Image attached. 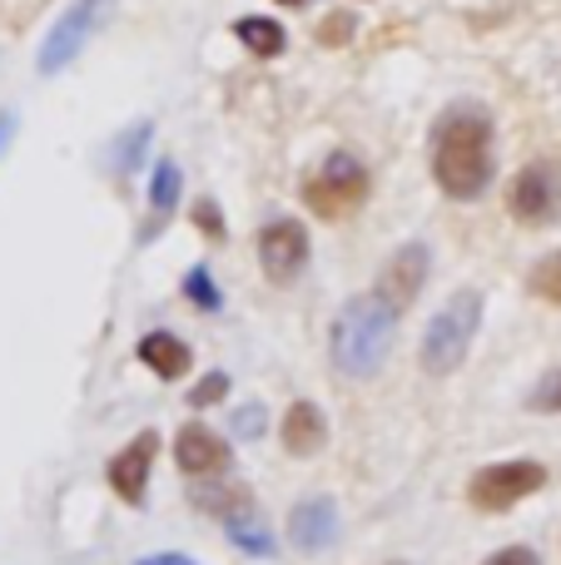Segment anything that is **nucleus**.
<instances>
[{
	"label": "nucleus",
	"mask_w": 561,
	"mask_h": 565,
	"mask_svg": "<svg viewBox=\"0 0 561 565\" xmlns=\"http://www.w3.org/2000/svg\"><path fill=\"white\" fill-rule=\"evenodd\" d=\"M433 179L443 194L477 199L493 184V119L477 105H453L433 129Z\"/></svg>",
	"instance_id": "nucleus-1"
},
{
	"label": "nucleus",
	"mask_w": 561,
	"mask_h": 565,
	"mask_svg": "<svg viewBox=\"0 0 561 565\" xmlns=\"http://www.w3.org/2000/svg\"><path fill=\"white\" fill-rule=\"evenodd\" d=\"M398 332V308L383 292H358L343 302V312L334 318V362L348 377H373L388 362Z\"/></svg>",
	"instance_id": "nucleus-2"
},
{
	"label": "nucleus",
	"mask_w": 561,
	"mask_h": 565,
	"mask_svg": "<svg viewBox=\"0 0 561 565\" xmlns=\"http://www.w3.org/2000/svg\"><path fill=\"white\" fill-rule=\"evenodd\" d=\"M477 322H483V292L477 288L453 292V298L437 308V318L427 322V332H423V367L433 372V377L463 367L467 348H473V338H477Z\"/></svg>",
	"instance_id": "nucleus-3"
},
{
	"label": "nucleus",
	"mask_w": 561,
	"mask_h": 565,
	"mask_svg": "<svg viewBox=\"0 0 561 565\" xmlns=\"http://www.w3.org/2000/svg\"><path fill=\"white\" fill-rule=\"evenodd\" d=\"M363 199H368V169L358 164L348 149L328 154L324 169L304 184V204L314 209L318 218H343V214H353Z\"/></svg>",
	"instance_id": "nucleus-4"
},
{
	"label": "nucleus",
	"mask_w": 561,
	"mask_h": 565,
	"mask_svg": "<svg viewBox=\"0 0 561 565\" xmlns=\"http://www.w3.org/2000/svg\"><path fill=\"white\" fill-rule=\"evenodd\" d=\"M507 214L532 228L557 224L561 218V164H552V159L527 164L522 174L512 179V189H507Z\"/></svg>",
	"instance_id": "nucleus-5"
},
{
	"label": "nucleus",
	"mask_w": 561,
	"mask_h": 565,
	"mask_svg": "<svg viewBox=\"0 0 561 565\" xmlns=\"http://www.w3.org/2000/svg\"><path fill=\"white\" fill-rule=\"evenodd\" d=\"M547 487V467L542 461H497V467H483L467 487V501L477 511H507L517 501H527L532 491Z\"/></svg>",
	"instance_id": "nucleus-6"
},
{
	"label": "nucleus",
	"mask_w": 561,
	"mask_h": 565,
	"mask_svg": "<svg viewBox=\"0 0 561 565\" xmlns=\"http://www.w3.org/2000/svg\"><path fill=\"white\" fill-rule=\"evenodd\" d=\"M105 10H109V0H75V6L55 20V30L45 35V45H40V75H60V70L85 50V40L95 35V25H99Z\"/></svg>",
	"instance_id": "nucleus-7"
},
{
	"label": "nucleus",
	"mask_w": 561,
	"mask_h": 565,
	"mask_svg": "<svg viewBox=\"0 0 561 565\" xmlns=\"http://www.w3.org/2000/svg\"><path fill=\"white\" fill-rule=\"evenodd\" d=\"M258 264H264V278L278 282V288L294 282L308 268V228L298 218L264 224V234H258Z\"/></svg>",
	"instance_id": "nucleus-8"
},
{
	"label": "nucleus",
	"mask_w": 561,
	"mask_h": 565,
	"mask_svg": "<svg viewBox=\"0 0 561 565\" xmlns=\"http://www.w3.org/2000/svg\"><path fill=\"white\" fill-rule=\"evenodd\" d=\"M174 461H179V471H184V477L204 481V477L229 471L234 451H229L224 441L204 427V422H184V427H179V437H174Z\"/></svg>",
	"instance_id": "nucleus-9"
},
{
	"label": "nucleus",
	"mask_w": 561,
	"mask_h": 565,
	"mask_svg": "<svg viewBox=\"0 0 561 565\" xmlns=\"http://www.w3.org/2000/svg\"><path fill=\"white\" fill-rule=\"evenodd\" d=\"M155 451H159V431H139L129 447H119V457L109 461V487H115L119 501H129V507H145V487H149Z\"/></svg>",
	"instance_id": "nucleus-10"
},
{
	"label": "nucleus",
	"mask_w": 561,
	"mask_h": 565,
	"mask_svg": "<svg viewBox=\"0 0 561 565\" xmlns=\"http://www.w3.org/2000/svg\"><path fill=\"white\" fill-rule=\"evenodd\" d=\"M427 268H433V258H427L423 244H403L393 258L383 264V274H378V292H383L388 302H393L398 312L413 308V298L423 292L427 282Z\"/></svg>",
	"instance_id": "nucleus-11"
},
{
	"label": "nucleus",
	"mask_w": 561,
	"mask_h": 565,
	"mask_svg": "<svg viewBox=\"0 0 561 565\" xmlns=\"http://www.w3.org/2000/svg\"><path fill=\"white\" fill-rule=\"evenodd\" d=\"M288 541H294L304 556H318V551H328L338 541V507L328 497L298 501L294 516H288Z\"/></svg>",
	"instance_id": "nucleus-12"
},
{
	"label": "nucleus",
	"mask_w": 561,
	"mask_h": 565,
	"mask_svg": "<svg viewBox=\"0 0 561 565\" xmlns=\"http://www.w3.org/2000/svg\"><path fill=\"white\" fill-rule=\"evenodd\" d=\"M179 189H184V179H179V164H169V159H159L155 179H149V224L139 228V244H149V238H155L159 228H165L169 218H174Z\"/></svg>",
	"instance_id": "nucleus-13"
},
{
	"label": "nucleus",
	"mask_w": 561,
	"mask_h": 565,
	"mask_svg": "<svg viewBox=\"0 0 561 565\" xmlns=\"http://www.w3.org/2000/svg\"><path fill=\"white\" fill-rule=\"evenodd\" d=\"M324 441H328L324 412H318L314 402H294V407L284 412V447L294 451V457H314Z\"/></svg>",
	"instance_id": "nucleus-14"
},
{
	"label": "nucleus",
	"mask_w": 561,
	"mask_h": 565,
	"mask_svg": "<svg viewBox=\"0 0 561 565\" xmlns=\"http://www.w3.org/2000/svg\"><path fill=\"white\" fill-rule=\"evenodd\" d=\"M139 362H145L149 372H159L165 382L184 377L189 367H194V358H189V348L174 338V332H149V338H139Z\"/></svg>",
	"instance_id": "nucleus-15"
},
{
	"label": "nucleus",
	"mask_w": 561,
	"mask_h": 565,
	"mask_svg": "<svg viewBox=\"0 0 561 565\" xmlns=\"http://www.w3.org/2000/svg\"><path fill=\"white\" fill-rule=\"evenodd\" d=\"M189 501H194L199 511H209V516H224V521L244 516V511L254 507V497H248L244 481H219V487H194V491H189Z\"/></svg>",
	"instance_id": "nucleus-16"
},
{
	"label": "nucleus",
	"mask_w": 561,
	"mask_h": 565,
	"mask_svg": "<svg viewBox=\"0 0 561 565\" xmlns=\"http://www.w3.org/2000/svg\"><path fill=\"white\" fill-rule=\"evenodd\" d=\"M234 35L244 40L248 50H254V55H278V50L288 45V35H284V25H278V20H264V15H244L234 25Z\"/></svg>",
	"instance_id": "nucleus-17"
},
{
	"label": "nucleus",
	"mask_w": 561,
	"mask_h": 565,
	"mask_svg": "<svg viewBox=\"0 0 561 565\" xmlns=\"http://www.w3.org/2000/svg\"><path fill=\"white\" fill-rule=\"evenodd\" d=\"M229 541H234L239 551H248V556H268V551H274V536L264 531V521H258L254 511L229 521Z\"/></svg>",
	"instance_id": "nucleus-18"
},
{
	"label": "nucleus",
	"mask_w": 561,
	"mask_h": 565,
	"mask_svg": "<svg viewBox=\"0 0 561 565\" xmlns=\"http://www.w3.org/2000/svg\"><path fill=\"white\" fill-rule=\"evenodd\" d=\"M527 288H532L537 298H547V302H561V248H557V254H547L542 264L532 268Z\"/></svg>",
	"instance_id": "nucleus-19"
},
{
	"label": "nucleus",
	"mask_w": 561,
	"mask_h": 565,
	"mask_svg": "<svg viewBox=\"0 0 561 565\" xmlns=\"http://www.w3.org/2000/svg\"><path fill=\"white\" fill-rule=\"evenodd\" d=\"M184 298L194 302V308H204V312H219V308H224V298H219L214 278H209V268H189V274H184Z\"/></svg>",
	"instance_id": "nucleus-20"
},
{
	"label": "nucleus",
	"mask_w": 561,
	"mask_h": 565,
	"mask_svg": "<svg viewBox=\"0 0 561 565\" xmlns=\"http://www.w3.org/2000/svg\"><path fill=\"white\" fill-rule=\"evenodd\" d=\"M145 145H149V125L139 119V125H129V135L115 145V169H119V174H135V169H139V154H145Z\"/></svg>",
	"instance_id": "nucleus-21"
},
{
	"label": "nucleus",
	"mask_w": 561,
	"mask_h": 565,
	"mask_svg": "<svg viewBox=\"0 0 561 565\" xmlns=\"http://www.w3.org/2000/svg\"><path fill=\"white\" fill-rule=\"evenodd\" d=\"M224 397H229V377L224 372H209V377L189 392V407H214V402H224Z\"/></svg>",
	"instance_id": "nucleus-22"
},
{
	"label": "nucleus",
	"mask_w": 561,
	"mask_h": 565,
	"mask_svg": "<svg viewBox=\"0 0 561 565\" xmlns=\"http://www.w3.org/2000/svg\"><path fill=\"white\" fill-rule=\"evenodd\" d=\"M532 412H561V367L547 372L532 392Z\"/></svg>",
	"instance_id": "nucleus-23"
},
{
	"label": "nucleus",
	"mask_w": 561,
	"mask_h": 565,
	"mask_svg": "<svg viewBox=\"0 0 561 565\" xmlns=\"http://www.w3.org/2000/svg\"><path fill=\"white\" fill-rule=\"evenodd\" d=\"M234 431H239V437H258V431H264V407H254V402H248L244 412H234Z\"/></svg>",
	"instance_id": "nucleus-24"
},
{
	"label": "nucleus",
	"mask_w": 561,
	"mask_h": 565,
	"mask_svg": "<svg viewBox=\"0 0 561 565\" xmlns=\"http://www.w3.org/2000/svg\"><path fill=\"white\" fill-rule=\"evenodd\" d=\"M194 224L204 228L209 238H224V218H219V209H214V204H199V209H194Z\"/></svg>",
	"instance_id": "nucleus-25"
},
{
	"label": "nucleus",
	"mask_w": 561,
	"mask_h": 565,
	"mask_svg": "<svg viewBox=\"0 0 561 565\" xmlns=\"http://www.w3.org/2000/svg\"><path fill=\"white\" fill-rule=\"evenodd\" d=\"M487 565H537V551H527V546H507V551H497Z\"/></svg>",
	"instance_id": "nucleus-26"
},
{
	"label": "nucleus",
	"mask_w": 561,
	"mask_h": 565,
	"mask_svg": "<svg viewBox=\"0 0 561 565\" xmlns=\"http://www.w3.org/2000/svg\"><path fill=\"white\" fill-rule=\"evenodd\" d=\"M135 565H194L189 556H174V551H165V556H145V561H135Z\"/></svg>",
	"instance_id": "nucleus-27"
},
{
	"label": "nucleus",
	"mask_w": 561,
	"mask_h": 565,
	"mask_svg": "<svg viewBox=\"0 0 561 565\" xmlns=\"http://www.w3.org/2000/svg\"><path fill=\"white\" fill-rule=\"evenodd\" d=\"M343 35H348V15H334L324 30V40H343Z\"/></svg>",
	"instance_id": "nucleus-28"
},
{
	"label": "nucleus",
	"mask_w": 561,
	"mask_h": 565,
	"mask_svg": "<svg viewBox=\"0 0 561 565\" xmlns=\"http://www.w3.org/2000/svg\"><path fill=\"white\" fill-rule=\"evenodd\" d=\"M10 129H15V115H0V149L10 145Z\"/></svg>",
	"instance_id": "nucleus-29"
},
{
	"label": "nucleus",
	"mask_w": 561,
	"mask_h": 565,
	"mask_svg": "<svg viewBox=\"0 0 561 565\" xmlns=\"http://www.w3.org/2000/svg\"><path fill=\"white\" fill-rule=\"evenodd\" d=\"M278 6H304V0H278Z\"/></svg>",
	"instance_id": "nucleus-30"
}]
</instances>
